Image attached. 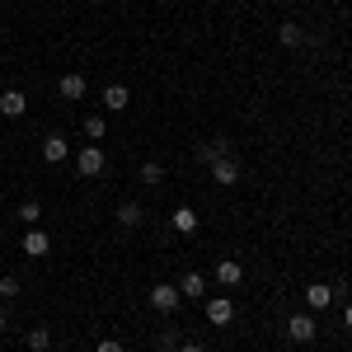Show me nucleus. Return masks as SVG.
Listing matches in <instances>:
<instances>
[{"mask_svg": "<svg viewBox=\"0 0 352 352\" xmlns=\"http://www.w3.org/2000/svg\"><path fill=\"white\" fill-rule=\"evenodd\" d=\"M0 113H5V118H24L28 113L24 89H0Z\"/></svg>", "mask_w": 352, "mask_h": 352, "instance_id": "obj_5", "label": "nucleus"}, {"mask_svg": "<svg viewBox=\"0 0 352 352\" xmlns=\"http://www.w3.org/2000/svg\"><path fill=\"white\" fill-rule=\"evenodd\" d=\"M305 305H310V310L333 305V287H329V282H310V287H305Z\"/></svg>", "mask_w": 352, "mask_h": 352, "instance_id": "obj_9", "label": "nucleus"}, {"mask_svg": "<svg viewBox=\"0 0 352 352\" xmlns=\"http://www.w3.org/2000/svg\"><path fill=\"white\" fill-rule=\"evenodd\" d=\"M179 287H174V282H155V287H151V310H155V315H174V310H179Z\"/></svg>", "mask_w": 352, "mask_h": 352, "instance_id": "obj_1", "label": "nucleus"}, {"mask_svg": "<svg viewBox=\"0 0 352 352\" xmlns=\"http://www.w3.org/2000/svg\"><path fill=\"white\" fill-rule=\"evenodd\" d=\"M235 320V300L230 296H212L207 300V324H230Z\"/></svg>", "mask_w": 352, "mask_h": 352, "instance_id": "obj_4", "label": "nucleus"}, {"mask_svg": "<svg viewBox=\"0 0 352 352\" xmlns=\"http://www.w3.org/2000/svg\"><path fill=\"white\" fill-rule=\"evenodd\" d=\"M343 324H348V329H352V305H348V310H343Z\"/></svg>", "mask_w": 352, "mask_h": 352, "instance_id": "obj_25", "label": "nucleus"}, {"mask_svg": "<svg viewBox=\"0 0 352 352\" xmlns=\"http://www.w3.org/2000/svg\"><path fill=\"white\" fill-rule=\"evenodd\" d=\"M14 217H19L28 230H33V226H38V217H43V207H38V202H19V212H14Z\"/></svg>", "mask_w": 352, "mask_h": 352, "instance_id": "obj_21", "label": "nucleus"}, {"mask_svg": "<svg viewBox=\"0 0 352 352\" xmlns=\"http://www.w3.org/2000/svg\"><path fill=\"white\" fill-rule=\"evenodd\" d=\"M47 249H52V240H47V235H43V230L33 226V230L24 235V254H28V258H43Z\"/></svg>", "mask_w": 352, "mask_h": 352, "instance_id": "obj_13", "label": "nucleus"}, {"mask_svg": "<svg viewBox=\"0 0 352 352\" xmlns=\"http://www.w3.org/2000/svg\"><path fill=\"white\" fill-rule=\"evenodd\" d=\"M80 132L89 136V141H104V132H109V122H104V118L94 113V118H85V122H80Z\"/></svg>", "mask_w": 352, "mask_h": 352, "instance_id": "obj_19", "label": "nucleus"}, {"mask_svg": "<svg viewBox=\"0 0 352 352\" xmlns=\"http://www.w3.org/2000/svg\"><path fill=\"white\" fill-rule=\"evenodd\" d=\"M212 179H217L221 188H235V184H240V164H235V155H226V160L212 164Z\"/></svg>", "mask_w": 352, "mask_h": 352, "instance_id": "obj_6", "label": "nucleus"}, {"mask_svg": "<svg viewBox=\"0 0 352 352\" xmlns=\"http://www.w3.org/2000/svg\"><path fill=\"white\" fill-rule=\"evenodd\" d=\"M217 282H221V287H240V282H244V263H240V258H221V263H217Z\"/></svg>", "mask_w": 352, "mask_h": 352, "instance_id": "obj_8", "label": "nucleus"}, {"mask_svg": "<svg viewBox=\"0 0 352 352\" xmlns=\"http://www.w3.org/2000/svg\"><path fill=\"white\" fill-rule=\"evenodd\" d=\"M179 296H207V277H202V272H184V277H179Z\"/></svg>", "mask_w": 352, "mask_h": 352, "instance_id": "obj_10", "label": "nucleus"}, {"mask_svg": "<svg viewBox=\"0 0 352 352\" xmlns=\"http://www.w3.org/2000/svg\"><path fill=\"white\" fill-rule=\"evenodd\" d=\"M179 352H207L202 343H179Z\"/></svg>", "mask_w": 352, "mask_h": 352, "instance_id": "obj_24", "label": "nucleus"}, {"mask_svg": "<svg viewBox=\"0 0 352 352\" xmlns=\"http://www.w3.org/2000/svg\"><path fill=\"white\" fill-rule=\"evenodd\" d=\"M76 169H80L85 179L104 174V151H99V146H85V151H76Z\"/></svg>", "mask_w": 352, "mask_h": 352, "instance_id": "obj_3", "label": "nucleus"}, {"mask_svg": "<svg viewBox=\"0 0 352 352\" xmlns=\"http://www.w3.org/2000/svg\"><path fill=\"white\" fill-rule=\"evenodd\" d=\"M226 155H230V141H207V146H202V151H197V160L202 164H217V160H226Z\"/></svg>", "mask_w": 352, "mask_h": 352, "instance_id": "obj_14", "label": "nucleus"}, {"mask_svg": "<svg viewBox=\"0 0 352 352\" xmlns=\"http://www.w3.org/2000/svg\"><path fill=\"white\" fill-rule=\"evenodd\" d=\"M0 296H19V277H0Z\"/></svg>", "mask_w": 352, "mask_h": 352, "instance_id": "obj_22", "label": "nucleus"}, {"mask_svg": "<svg viewBox=\"0 0 352 352\" xmlns=\"http://www.w3.org/2000/svg\"><path fill=\"white\" fill-rule=\"evenodd\" d=\"M56 89H61V99H76V104H80L89 85H85V76H76V71H71V76H61V85H56Z\"/></svg>", "mask_w": 352, "mask_h": 352, "instance_id": "obj_12", "label": "nucleus"}, {"mask_svg": "<svg viewBox=\"0 0 352 352\" xmlns=\"http://www.w3.org/2000/svg\"><path fill=\"white\" fill-rule=\"evenodd\" d=\"M94 352H122V343H118V338H99V348Z\"/></svg>", "mask_w": 352, "mask_h": 352, "instance_id": "obj_23", "label": "nucleus"}, {"mask_svg": "<svg viewBox=\"0 0 352 352\" xmlns=\"http://www.w3.org/2000/svg\"><path fill=\"white\" fill-rule=\"evenodd\" d=\"M315 333H320L315 315H292V320H287V338H292V343H315Z\"/></svg>", "mask_w": 352, "mask_h": 352, "instance_id": "obj_2", "label": "nucleus"}, {"mask_svg": "<svg viewBox=\"0 0 352 352\" xmlns=\"http://www.w3.org/2000/svg\"><path fill=\"white\" fill-rule=\"evenodd\" d=\"M127 104H132V94H127V85H109V89H104V109H109V113H122Z\"/></svg>", "mask_w": 352, "mask_h": 352, "instance_id": "obj_11", "label": "nucleus"}, {"mask_svg": "<svg viewBox=\"0 0 352 352\" xmlns=\"http://www.w3.org/2000/svg\"><path fill=\"white\" fill-rule=\"evenodd\" d=\"M141 184H151V188H155V184H164V164L146 160V164H141Z\"/></svg>", "mask_w": 352, "mask_h": 352, "instance_id": "obj_20", "label": "nucleus"}, {"mask_svg": "<svg viewBox=\"0 0 352 352\" xmlns=\"http://www.w3.org/2000/svg\"><path fill=\"white\" fill-rule=\"evenodd\" d=\"M24 343H28V352H47L52 348V333H47V329H28Z\"/></svg>", "mask_w": 352, "mask_h": 352, "instance_id": "obj_18", "label": "nucleus"}, {"mask_svg": "<svg viewBox=\"0 0 352 352\" xmlns=\"http://www.w3.org/2000/svg\"><path fill=\"white\" fill-rule=\"evenodd\" d=\"M0 333H5V310H0Z\"/></svg>", "mask_w": 352, "mask_h": 352, "instance_id": "obj_26", "label": "nucleus"}, {"mask_svg": "<svg viewBox=\"0 0 352 352\" xmlns=\"http://www.w3.org/2000/svg\"><path fill=\"white\" fill-rule=\"evenodd\" d=\"M277 38H282V47H300V43H305V28H300V24H282V28H277Z\"/></svg>", "mask_w": 352, "mask_h": 352, "instance_id": "obj_16", "label": "nucleus"}, {"mask_svg": "<svg viewBox=\"0 0 352 352\" xmlns=\"http://www.w3.org/2000/svg\"><path fill=\"white\" fill-rule=\"evenodd\" d=\"M174 230H179V235H192V230H197V212H192V207H174Z\"/></svg>", "mask_w": 352, "mask_h": 352, "instance_id": "obj_15", "label": "nucleus"}, {"mask_svg": "<svg viewBox=\"0 0 352 352\" xmlns=\"http://www.w3.org/2000/svg\"><path fill=\"white\" fill-rule=\"evenodd\" d=\"M66 155H71V141H66L61 132H52L47 141H43V160H47V164H61Z\"/></svg>", "mask_w": 352, "mask_h": 352, "instance_id": "obj_7", "label": "nucleus"}, {"mask_svg": "<svg viewBox=\"0 0 352 352\" xmlns=\"http://www.w3.org/2000/svg\"><path fill=\"white\" fill-rule=\"evenodd\" d=\"M141 217H146V212H141L136 202H122V207H118V226H127V230H132V226H141Z\"/></svg>", "mask_w": 352, "mask_h": 352, "instance_id": "obj_17", "label": "nucleus"}]
</instances>
